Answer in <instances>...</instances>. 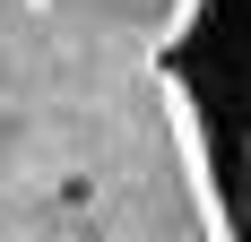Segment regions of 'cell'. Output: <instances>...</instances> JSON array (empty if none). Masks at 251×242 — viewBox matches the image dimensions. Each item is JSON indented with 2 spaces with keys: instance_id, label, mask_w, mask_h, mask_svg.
<instances>
[{
  "instance_id": "1",
  "label": "cell",
  "mask_w": 251,
  "mask_h": 242,
  "mask_svg": "<svg viewBox=\"0 0 251 242\" xmlns=\"http://www.w3.org/2000/svg\"><path fill=\"white\" fill-rule=\"evenodd\" d=\"M208 242H251V0H182L156 52Z\"/></svg>"
}]
</instances>
